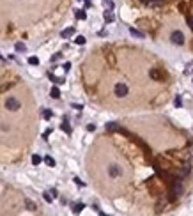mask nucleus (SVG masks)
I'll return each mask as SVG.
<instances>
[{"mask_svg": "<svg viewBox=\"0 0 193 216\" xmlns=\"http://www.w3.org/2000/svg\"><path fill=\"white\" fill-rule=\"evenodd\" d=\"M108 174H110V177H119V175L122 174L121 166H117V165H110V166H108Z\"/></svg>", "mask_w": 193, "mask_h": 216, "instance_id": "5", "label": "nucleus"}, {"mask_svg": "<svg viewBox=\"0 0 193 216\" xmlns=\"http://www.w3.org/2000/svg\"><path fill=\"white\" fill-rule=\"evenodd\" d=\"M41 115H43V119H46V121L53 117V113H51V110H48V108H44V110L41 112Z\"/></svg>", "mask_w": 193, "mask_h": 216, "instance_id": "16", "label": "nucleus"}, {"mask_svg": "<svg viewBox=\"0 0 193 216\" xmlns=\"http://www.w3.org/2000/svg\"><path fill=\"white\" fill-rule=\"evenodd\" d=\"M14 50H16V52H27V46H25L23 43H16V44H14Z\"/></svg>", "mask_w": 193, "mask_h": 216, "instance_id": "20", "label": "nucleus"}, {"mask_svg": "<svg viewBox=\"0 0 193 216\" xmlns=\"http://www.w3.org/2000/svg\"><path fill=\"white\" fill-rule=\"evenodd\" d=\"M50 133H51V129H46V131H44V135H43V138H44V140H46V138H48V136H50Z\"/></svg>", "mask_w": 193, "mask_h": 216, "instance_id": "33", "label": "nucleus"}, {"mask_svg": "<svg viewBox=\"0 0 193 216\" xmlns=\"http://www.w3.org/2000/svg\"><path fill=\"white\" fill-rule=\"evenodd\" d=\"M48 78H50L53 83H57V85H62V83H64V78H57L53 73H48Z\"/></svg>", "mask_w": 193, "mask_h": 216, "instance_id": "11", "label": "nucleus"}, {"mask_svg": "<svg viewBox=\"0 0 193 216\" xmlns=\"http://www.w3.org/2000/svg\"><path fill=\"white\" fill-rule=\"evenodd\" d=\"M138 2H143V4H145V2H147V0H138Z\"/></svg>", "mask_w": 193, "mask_h": 216, "instance_id": "36", "label": "nucleus"}, {"mask_svg": "<svg viewBox=\"0 0 193 216\" xmlns=\"http://www.w3.org/2000/svg\"><path fill=\"white\" fill-rule=\"evenodd\" d=\"M149 76H151L153 80H156V82H161L163 78H165V74H163L160 69H151V71H149Z\"/></svg>", "mask_w": 193, "mask_h": 216, "instance_id": "4", "label": "nucleus"}, {"mask_svg": "<svg viewBox=\"0 0 193 216\" xmlns=\"http://www.w3.org/2000/svg\"><path fill=\"white\" fill-rule=\"evenodd\" d=\"M74 27H67V29H64V30L60 32V36H62V39H69V37H73L74 36Z\"/></svg>", "mask_w": 193, "mask_h": 216, "instance_id": "6", "label": "nucleus"}, {"mask_svg": "<svg viewBox=\"0 0 193 216\" xmlns=\"http://www.w3.org/2000/svg\"><path fill=\"white\" fill-rule=\"evenodd\" d=\"M190 170H191V165L186 163V165L183 166V170H181V177H186V175L190 174Z\"/></svg>", "mask_w": 193, "mask_h": 216, "instance_id": "14", "label": "nucleus"}, {"mask_svg": "<svg viewBox=\"0 0 193 216\" xmlns=\"http://www.w3.org/2000/svg\"><path fill=\"white\" fill-rule=\"evenodd\" d=\"M71 106L74 110H81V108H83V105H78V103H71Z\"/></svg>", "mask_w": 193, "mask_h": 216, "instance_id": "30", "label": "nucleus"}, {"mask_svg": "<svg viewBox=\"0 0 193 216\" xmlns=\"http://www.w3.org/2000/svg\"><path fill=\"white\" fill-rule=\"evenodd\" d=\"M83 204H81V202H78V204H74V206H73V213H74V214H78V213H81V209H83Z\"/></svg>", "mask_w": 193, "mask_h": 216, "instance_id": "17", "label": "nucleus"}, {"mask_svg": "<svg viewBox=\"0 0 193 216\" xmlns=\"http://www.w3.org/2000/svg\"><path fill=\"white\" fill-rule=\"evenodd\" d=\"M161 207H165V202H158L156 204V213H161Z\"/></svg>", "mask_w": 193, "mask_h": 216, "instance_id": "26", "label": "nucleus"}, {"mask_svg": "<svg viewBox=\"0 0 193 216\" xmlns=\"http://www.w3.org/2000/svg\"><path fill=\"white\" fill-rule=\"evenodd\" d=\"M87 129H89V131H94V129H96V124H89Z\"/></svg>", "mask_w": 193, "mask_h": 216, "instance_id": "34", "label": "nucleus"}, {"mask_svg": "<svg viewBox=\"0 0 193 216\" xmlns=\"http://www.w3.org/2000/svg\"><path fill=\"white\" fill-rule=\"evenodd\" d=\"M60 129L66 135H71L73 133V129H71V126H69V122H67V119H64V122L60 124Z\"/></svg>", "mask_w": 193, "mask_h": 216, "instance_id": "8", "label": "nucleus"}, {"mask_svg": "<svg viewBox=\"0 0 193 216\" xmlns=\"http://www.w3.org/2000/svg\"><path fill=\"white\" fill-rule=\"evenodd\" d=\"M74 16H76V20H87V12L83 9H78L74 12Z\"/></svg>", "mask_w": 193, "mask_h": 216, "instance_id": "12", "label": "nucleus"}, {"mask_svg": "<svg viewBox=\"0 0 193 216\" xmlns=\"http://www.w3.org/2000/svg\"><path fill=\"white\" fill-rule=\"evenodd\" d=\"M113 92H115V96H117V98H126V96H128V92H129V89H128V85H126V83L119 82V83H115Z\"/></svg>", "mask_w": 193, "mask_h": 216, "instance_id": "1", "label": "nucleus"}, {"mask_svg": "<svg viewBox=\"0 0 193 216\" xmlns=\"http://www.w3.org/2000/svg\"><path fill=\"white\" fill-rule=\"evenodd\" d=\"M43 161L48 165V166H55V159H53L51 156H44V159H43Z\"/></svg>", "mask_w": 193, "mask_h": 216, "instance_id": "19", "label": "nucleus"}, {"mask_svg": "<svg viewBox=\"0 0 193 216\" xmlns=\"http://www.w3.org/2000/svg\"><path fill=\"white\" fill-rule=\"evenodd\" d=\"M170 41L174 43V44H184V34L181 30H175V32H172V36H170Z\"/></svg>", "mask_w": 193, "mask_h": 216, "instance_id": "3", "label": "nucleus"}, {"mask_svg": "<svg viewBox=\"0 0 193 216\" xmlns=\"http://www.w3.org/2000/svg\"><path fill=\"white\" fill-rule=\"evenodd\" d=\"M85 41H87V39H85V37H83V36H76V37H74V43H76V44H85Z\"/></svg>", "mask_w": 193, "mask_h": 216, "instance_id": "22", "label": "nucleus"}, {"mask_svg": "<svg viewBox=\"0 0 193 216\" xmlns=\"http://www.w3.org/2000/svg\"><path fill=\"white\" fill-rule=\"evenodd\" d=\"M103 18H105V21H106V23H112V21L115 20V14H113V11L106 9V11H105V14H103Z\"/></svg>", "mask_w": 193, "mask_h": 216, "instance_id": "7", "label": "nucleus"}, {"mask_svg": "<svg viewBox=\"0 0 193 216\" xmlns=\"http://www.w3.org/2000/svg\"><path fill=\"white\" fill-rule=\"evenodd\" d=\"M91 5H92V2H91V0H85V7H91Z\"/></svg>", "mask_w": 193, "mask_h": 216, "instance_id": "35", "label": "nucleus"}, {"mask_svg": "<svg viewBox=\"0 0 193 216\" xmlns=\"http://www.w3.org/2000/svg\"><path fill=\"white\" fill-rule=\"evenodd\" d=\"M62 67H64V71L67 73V71H69V69H71V64H69V62H66V64H64Z\"/></svg>", "mask_w": 193, "mask_h": 216, "instance_id": "31", "label": "nucleus"}, {"mask_svg": "<svg viewBox=\"0 0 193 216\" xmlns=\"http://www.w3.org/2000/svg\"><path fill=\"white\" fill-rule=\"evenodd\" d=\"M117 128H119V126H117L115 122H108V124H106V131H110V133L117 131Z\"/></svg>", "mask_w": 193, "mask_h": 216, "instance_id": "18", "label": "nucleus"}, {"mask_svg": "<svg viewBox=\"0 0 193 216\" xmlns=\"http://www.w3.org/2000/svg\"><path fill=\"white\" fill-rule=\"evenodd\" d=\"M50 96L53 98V99H59V98H60V91H59V87H51Z\"/></svg>", "mask_w": 193, "mask_h": 216, "instance_id": "13", "label": "nucleus"}, {"mask_svg": "<svg viewBox=\"0 0 193 216\" xmlns=\"http://www.w3.org/2000/svg\"><path fill=\"white\" fill-rule=\"evenodd\" d=\"M41 161H43V158H41L39 154H34V156H32V163H34V165H39Z\"/></svg>", "mask_w": 193, "mask_h": 216, "instance_id": "23", "label": "nucleus"}, {"mask_svg": "<svg viewBox=\"0 0 193 216\" xmlns=\"http://www.w3.org/2000/svg\"><path fill=\"white\" fill-rule=\"evenodd\" d=\"M174 105H175L177 108H181V106H183V101H181V96H177V98L174 99Z\"/></svg>", "mask_w": 193, "mask_h": 216, "instance_id": "25", "label": "nucleus"}, {"mask_svg": "<svg viewBox=\"0 0 193 216\" xmlns=\"http://www.w3.org/2000/svg\"><path fill=\"white\" fill-rule=\"evenodd\" d=\"M149 7H153V9H156V7H160V5H163L165 4V0H147L145 2Z\"/></svg>", "mask_w": 193, "mask_h": 216, "instance_id": "9", "label": "nucleus"}, {"mask_svg": "<svg viewBox=\"0 0 193 216\" xmlns=\"http://www.w3.org/2000/svg\"><path fill=\"white\" fill-rule=\"evenodd\" d=\"M188 27H190L191 32H193V16H188Z\"/></svg>", "mask_w": 193, "mask_h": 216, "instance_id": "29", "label": "nucleus"}, {"mask_svg": "<svg viewBox=\"0 0 193 216\" xmlns=\"http://www.w3.org/2000/svg\"><path fill=\"white\" fill-rule=\"evenodd\" d=\"M25 206H27V209H29V211H36V209H37V206L32 202L30 198H27V200H25Z\"/></svg>", "mask_w": 193, "mask_h": 216, "instance_id": "15", "label": "nucleus"}, {"mask_svg": "<svg viewBox=\"0 0 193 216\" xmlns=\"http://www.w3.org/2000/svg\"><path fill=\"white\" fill-rule=\"evenodd\" d=\"M103 4H105L106 9H110V11H113V7H115V4H113L112 0H103Z\"/></svg>", "mask_w": 193, "mask_h": 216, "instance_id": "21", "label": "nucleus"}, {"mask_svg": "<svg viewBox=\"0 0 193 216\" xmlns=\"http://www.w3.org/2000/svg\"><path fill=\"white\" fill-rule=\"evenodd\" d=\"M43 197H44V200H46V202H51V200H53V197H51L50 193H43Z\"/></svg>", "mask_w": 193, "mask_h": 216, "instance_id": "28", "label": "nucleus"}, {"mask_svg": "<svg viewBox=\"0 0 193 216\" xmlns=\"http://www.w3.org/2000/svg\"><path fill=\"white\" fill-rule=\"evenodd\" d=\"M5 108H7L9 112H16V110L21 108V103L16 98H7V99H5Z\"/></svg>", "mask_w": 193, "mask_h": 216, "instance_id": "2", "label": "nucleus"}, {"mask_svg": "<svg viewBox=\"0 0 193 216\" xmlns=\"http://www.w3.org/2000/svg\"><path fill=\"white\" fill-rule=\"evenodd\" d=\"M60 57H62V53H55V55L51 57V62H57V60H60Z\"/></svg>", "mask_w": 193, "mask_h": 216, "instance_id": "27", "label": "nucleus"}, {"mask_svg": "<svg viewBox=\"0 0 193 216\" xmlns=\"http://www.w3.org/2000/svg\"><path fill=\"white\" fill-rule=\"evenodd\" d=\"M191 48H193V43H191Z\"/></svg>", "mask_w": 193, "mask_h": 216, "instance_id": "37", "label": "nucleus"}, {"mask_svg": "<svg viewBox=\"0 0 193 216\" xmlns=\"http://www.w3.org/2000/svg\"><path fill=\"white\" fill-rule=\"evenodd\" d=\"M29 64H30V66H37V64H39V59H37V57H29Z\"/></svg>", "mask_w": 193, "mask_h": 216, "instance_id": "24", "label": "nucleus"}, {"mask_svg": "<svg viewBox=\"0 0 193 216\" xmlns=\"http://www.w3.org/2000/svg\"><path fill=\"white\" fill-rule=\"evenodd\" d=\"M129 34H131L133 37H138V39H143V37H145V34L140 32V30H136V29H129Z\"/></svg>", "mask_w": 193, "mask_h": 216, "instance_id": "10", "label": "nucleus"}, {"mask_svg": "<svg viewBox=\"0 0 193 216\" xmlns=\"http://www.w3.org/2000/svg\"><path fill=\"white\" fill-rule=\"evenodd\" d=\"M74 183H76V184H78V186H85V183H83V181H80L78 177H74Z\"/></svg>", "mask_w": 193, "mask_h": 216, "instance_id": "32", "label": "nucleus"}]
</instances>
